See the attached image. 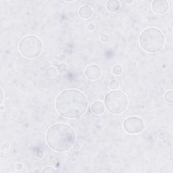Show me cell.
<instances>
[{
	"mask_svg": "<svg viewBox=\"0 0 173 173\" xmlns=\"http://www.w3.org/2000/svg\"><path fill=\"white\" fill-rule=\"evenodd\" d=\"M85 75L89 80L95 81L100 78L101 75H102V70L97 65L91 64L86 67Z\"/></svg>",
	"mask_w": 173,
	"mask_h": 173,
	"instance_id": "obj_7",
	"label": "cell"
},
{
	"mask_svg": "<svg viewBox=\"0 0 173 173\" xmlns=\"http://www.w3.org/2000/svg\"><path fill=\"white\" fill-rule=\"evenodd\" d=\"M78 15L81 19H88L92 15V9L88 6H82L78 10Z\"/></svg>",
	"mask_w": 173,
	"mask_h": 173,
	"instance_id": "obj_10",
	"label": "cell"
},
{
	"mask_svg": "<svg viewBox=\"0 0 173 173\" xmlns=\"http://www.w3.org/2000/svg\"><path fill=\"white\" fill-rule=\"evenodd\" d=\"M46 74L49 78H54L57 74V70L56 68L49 67L46 70Z\"/></svg>",
	"mask_w": 173,
	"mask_h": 173,
	"instance_id": "obj_12",
	"label": "cell"
},
{
	"mask_svg": "<svg viewBox=\"0 0 173 173\" xmlns=\"http://www.w3.org/2000/svg\"><path fill=\"white\" fill-rule=\"evenodd\" d=\"M4 109V108H3V106H2V110H3Z\"/></svg>",
	"mask_w": 173,
	"mask_h": 173,
	"instance_id": "obj_22",
	"label": "cell"
},
{
	"mask_svg": "<svg viewBox=\"0 0 173 173\" xmlns=\"http://www.w3.org/2000/svg\"><path fill=\"white\" fill-rule=\"evenodd\" d=\"M88 101L83 93L76 89L65 90L57 97L56 108L61 116L68 118H78L85 114Z\"/></svg>",
	"mask_w": 173,
	"mask_h": 173,
	"instance_id": "obj_1",
	"label": "cell"
},
{
	"mask_svg": "<svg viewBox=\"0 0 173 173\" xmlns=\"http://www.w3.org/2000/svg\"><path fill=\"white\" fill-rule=\"evenodd\" d=\"M112 73L114 75H116V76H119L122 74V72H123V69H122V67L120 65H115V66L112 68Z\"/></svg>",
	"mask_w": 173,
	"mask_h": 173,
	"instance_id": "obj_14",
	"label": "cell"
},
{
	"mask_svg": "<svg viewBox=\"0 0 173 173\" xmlns=\"http://www.w3.org/2000/svg\"><path fill=\"white\" fill-rule=\"evenodd\" d=\"M133 2H127V3H132Z\"/></svg>",
	"mask_w": 173,
	"mask_h": 173,
	"instance_id": "obj_21",
	"label": "cell"
},
{
	"mask_svg": "<svg viewBox=\"0 0 173 173\" xmlns=\"http://www.w3.org/2000/svg\"><path fill=\"white\" fill-rule=\"evenodd\" d=\"M3 99H4V94H3V90L2 89V101H1V103H3Z\"/></svg>",
	"mask_w": 173,
	"mask_h": 173,
	"instance_id": "obj_20",
	"label": "cell"
},
{
	"mask_svg": "<svg viewBox=\"0 0 173 173\" xmlns=\"http://www.w3.org/2000/svg\"><path fill=\"white\" fill-rule=\"evenodd\" d=\"M120 2L117 0H110L106 3V8L111 12H116L120 9Z\"/></svg>",
	"mask_w": 173,
	"mask_h": 173,
	"instance_id": "obj_11",
	"label": "cell"
},
{
	"mask_svg": "<svg viewBox=\"0 0 173 173\" xmlns=\"http://www.w3.org/2000/svg\"><path fill=\"white\" fill-rule=\"evenodd\" d=\"M100 39H101V41L105 43L108 42V40H109V37H108L106 35H101Z\"/></svg>",
	"mask_w": 173,
	"mask_h": 173,
	"instance_id": "obj_17",
	"label": "cell"
},
{
	"mask_svg": "<svg viewBox=\"0 0 173 173\" xmlns=\"http://www.w3.org/2000/svg\"><path fill=\"white\" fill-rule=\"evenodd\" d=\"M95 25L94 24H89V29L90 30V31H93V30H94L95 29Z\"/></svg>",
	"mask_w": 173,
	"mask_h": 173,
	"instance_id": "obj_19",
	"label": "cell"
},
{
	"mask_svg": "<svg viewBox=\"0 0 173 173\" xmlns=\"http://www.w3.org/2000/svg\"><path fill=\"white\" fill-rule=\"evenodd\" d=\"M128 98L123 92L112 91L105 97V106L107 110L113 114H120L127 109Z\"/></svg>",
	"mask_w": 173,
	"mask_h": 173,
	"instance_id": "obj_4",
	"label": "cell"
},
{
	"mask_svg": "<svg viewBox=\"0 0 173 173\" xmlns=\"http://www.w3.org/2000/svg\"><path fill=\"white\" fill-rule=\"evenodd\" d=\"M19 51L24 57L35 58L43 51V43L40 39L36 36H25L19 43Z\"/></svg>",
	"mask_w": 173,
	"mask_h": 173,
	"instance_id": "obj_5",
	"label": "cell"
},
{
	"mask_svg": "<svg viewBox=\"0 0 173 173\" xmlns=\"http://www.w3.org/2000/svg\"><path fill=\"white\" fill-rule=\"evenodd\" d=\"M49 147L56 151L70 150L76 141V133L69 125L57 123L50 127L46 133Z\"/></svg>",
	"mask_w": 173,
	"mask_h": 173,
	"instance_id": "obj_2",
	"label": "cell"
},
{
	"mask_svg": "<svg viewBox=\"0 0 173 173\" xmlns=\"http://www.w3.org/2000/svg\"><path fill=\"white\" fill-rule=\"evenodd\" d=\"M65 70H66V64H61L58 66V70L60 72V73H62V72L64 71Z\"/></svg>",
	"mask_w": 173,
	"mask_h": 173,
	"instance_id": "obj_18",
	"label": "cell"
},
{
	"mask_svg": "<svg viewBox=\"0 0 173 173\" xmlns=\"http://www.w3.org/2000/svg\"><path fill=\"white\" fill-rule=\"evenodd\" d=\"M109 86L111 89L114 90V89H116L119 88V86H120V85H119V82L116 80H112L110 82Z\"/></svg>",
	"mask_w": 173,
	"mask_h": 173,
	"instance_id": "obj_15",
	"label": "cell"
},
{
	"mask_svg": "<svg viewBox=\"0 0 173 173\" xmlns=\"http://www.w3.org/2000/svg\"><path fill=\"white\" fill-rule=\"evenodd\" d=\"M106 108L102 102L99 100H96L92 103L91 111L96 115H101L105 112Z\"/></svg>",
	"mask_w": 173,
	"mask_h": 173,
	"instance_id": "obj_9",
	"label": "cell"
},
{
	"mask_svg": "<svg viewBox=\"0 0 173 173\" xmlns=\"http://www.w3.org/2000/svg\"><path fill=\"white\" fill-rule=\"evenodd\" d=\"M152 10L156 14H163L169 9V3L166 0H154L152 2Z\"/></svg>",
	"mask_w": 173,
	"mask_h": 173,
	"instance_id": "obj_8",
	"label": "cell"
},
{
	"mask_svg": "<svg viewBox=\"0 0 173 173\" xmlns=\"http://www.w3.org/2000/svg\"><path fill=\"white\" fill-rule=\"evenodd\" d=\"M164 100L168 103H172L173 102V92L172 90L166 92L164 94Z\"/></svg>",
	"mask_w": 173,
	"mask_h": 173,
	"instance_id": "obj_13",
	"label": "cell"
},
{
	"mask_svg": "<svg viewBox=\"0 0 173 173\" xmlns=\"http://www.w3.org/2000/svg\"><path fill=\"white\" fill-rule=\"evenodd\" d=\"M123 129L129 134H137L143 131V121L137 116L129 117L124 122Z\"/></svg>",
	"mask_w": 173,
	"mask_h": 173,
	"instance_id": "obj_6",
	"label": "cell"
},
{
	"mask_svg": "<svg viewBox=\"0 0 173 173\" xmlns=\"http://www.w3.org/2000/svg\"><path fill=\"white\" fill-rule=\"evenodd\" d=\"M43 172H57V171L56 169H54V168L52 167H45L44 169L43 170Z\"/></svg>",
	"mask_w": 173,
	"mask_h": 173,
	"instance_id": "obj_16",
	"label": "cell"
},
{
	"mask_svg": "<svg viewBox=\"0 0 173 173\" xmlns=\"http://www.w3.org/2000/svg\"><path fill=\"white\" fill-rule=\"evenodd\" d=\"M139 43L144 51L156 53L164 48L165 37L160 30L156 28H148L141 33Z\"/></svg>",
	"mask_w": 173,
	"mask_h": 173,
	"instance_id": "obj_3",
	"label": "cell"
}]
</instances>
